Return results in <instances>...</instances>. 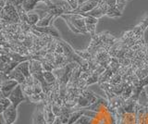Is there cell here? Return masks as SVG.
I'll use <instances>...</instances> for the list:
<instances>
[{
    "label": "cell",
    "instance_id": "1",
    "mask_svg": "<svg viewBox=\"0 0 148 124\" xmlns=\"http://www.w3.org/2000/svg\"><path fill=\"white\" fill-rule=\"evenodd\" d=\"M82 116L78 119L80 124H116L113 112L109 107V102L106 98L99 96L98 100L90 107L83 109Z\"/></svg>",
    "mask_w": 148,
    "mask_h": 124
},
{
    "label": "cell",
    "instance_id": "2",
    "mask_svg": "<svg viewBox=\"0 0 148 124\" xmlns=\"http://www.w3.org/2000/svg\"><path fill=\"white\" fill-rule=\"evenodd\" d=\"M74 34H89L86 29L84 17L80 14H64L61 16Z\"/></svg>",
    "mask_w": 148,
    "mask_h": 124
},
{
    "label": "cell",
    "instance_id": "3",
    "mask_svg": "<svg viewBox=\"0 0 148 124\" xmlns=\"http://www.w3.org/2000/svg\"><path fill=\"white\" fill-rule=\"evenodd\" d=\"M136 124H148V95L145 89L142 92L139 97Z\"/></svg>",
    "mask_w": 148,
    "mask_h": 124
},
{
    "label": "cell",
    "instance_id": "4",
    "mask_svg": "<svg viewBox=\"0 0 148 124\" xmlns=\"http://www.w3.org/2000/svg\"><path fill=\"white\" fill-rule=\"evenodd\" d=\"M0 20L7 22L8 24H18L21 23V19L18 17L16 7L13 4L7 1L6 6L0 13Z\"/></svg>",
    "mask_w": 148,
    "mask_h": 124
},
{
    "label": "cell",
    "instance_id": "5",
    "mask_svg": "<svg viewBox=\"0 0 148 124\" xmlns=\"http://www.w3.org/2000/svg\"><path fill=\"white\" fill-rule=\"evenodd\" d=\"M8 99L10 101L11 105L15 106L16 108H18L22 102L27 100V97L23 92L21 84H18L15 89L13 90V92L10 94V95L8 96Z\"/></svg>",
    "mask_w": 148,
    "mask_h": 124
},
{
    "label": "cell",
    "instance_id": "6",
    "mask_svg": "<svg viewBox=\"0 0 148 124\" xmlns=\"http://www.w3.org/2000/svg\"><path fill=\"white\" fill-rule=\"evenodd\" d=\"M101 0H87L86 2L82 3V5H79L76 10H71L68 14H84L92 10L95 7L98 6Z\"/></svg>",
    "mask_w": 148,
    "mask_h": 124
},
{
    "label": "cell",
    "instance_id": "7",
    "mask_svg": "<svg viewBox=\"0 0 148 124\" xmlns=\"http://www.w3.org/2000/svg\"><path fill=\"white\" fill-rule=\"evenodd\" d=\"M1 84H2V95L8 98V96L10 95L13 90L18 85V82H16L15 80L5 78L4 80L1 81Z\"/></svg>",
    "mask_w": 148,
    "mask_h": 124
},
{
    "label": "cell",
    "instance_id": "8",
    "mask_svg": "<svg viewBox=\"0 0 148 124\" xmlns=\"http://www.w3.org/2000/svg\"><path fill=\"white\" fill-rule=\"evenodd\" d=\"M32 28L35 31H37V32H39V33L42 34L52 36V37L57 38V39L61 38L60 37L59 32L57 30V28H55L54 25H50V26H46V27H39V26L35 25V26H32Z\"/></svg>",
    "mask_w": 148,
    "mask_h": 124
},
{
    "label": "cell",
    "instance_id": "9",
    "mask_svg": "<svg viewBox=\"0 0 148 124\" xmlns=\"http://www.w3.org/2000/svg\"><path fill=\"white\" fill-rule=\"evenodd\" d=\"M3 117L6 124H14L18 117V110L15 106L10 105L9 107L3 112Z\"/></svg>",
    "mask_w": 148,
    "mask_h": 124
},
{
    "label": "cell",
    "instance_id": "10",
    "mask_svg": "<svg viewBox=\"0 0 148 124\" xmlns=\"http://www.w3.org/2000/svg\"><path fill=\"white\" fill-rule=\"evenodd\" d=\"M43 107H44V115L46 122H47V124H53L57 117H56V115L53 112L52 103L49 102V101H45L43 103Z\"/></svg>",
    "mask_w": 148,
    "mask_h": 124
},
{
    "label": "cell",
    "instance_id": "11",
    "mask_svg": "<svg viewBox=\"0 0 148 124\" xmlns=\"http://www.w3.org/2000/svg\"><path fill=\"white\" fill-rule=\"evenodd\" d=\"M84 17V21H85V25H86V29L88 34H91V36L95 35V29H96V24L98 22V19L94 18L92 16L86 15V14H80Z\"/></svg>",
    "mask_w": 148,
    "mask_h": 124
},
{
    "label": "cell",
    "instance_id": "12",
    "mask_svg": "<svg viewBox=\"0 0 148 124\" xmlns=\"http://www.w3.org/2000/svg\"><path fill=\"white\" fill-rule=\"evenodd\" d=\"M32 122H34V124H47V122H46L45 119V115H44L43 103L36 108L35 111L34 113Z\"/></svg>",
    "mask_w": 148,
    "mask_h": 124
},
{
    "label": "cell",
    "instance_id": "13",
    "mask_svg": "<svg viewBox=\"0 0 148 124\" xmlns=\"http://www.w3.org/2000/svg\"><path fill=\"white\" fill-rule=\"evenodd\" d=\"M4 78H8V79H11V80H15L16 82H18V84H23L26 81V77L22 74V73L17 70V69L15 68L14 70L9 73L8 75H7L6 77Z\"/></svg>",
    "mask_w": 148,
    "mask_h": 124
},
{
    "label": "cell",
    "instance_id": "14",
    "mask_svg": "<svg viewBox=\"0 0 148 124\" xmlns=\"http://www.w3.org/2000/svg\"><path fill=\"white\" fill-rule=\"evenodd\" d=\"M16 69L20 71L22 74L26 77V79L32 76L31 71H30V60H26V61H22L21 63H18V65L16 67Z\"/></svg>",
    "mask_w": 148,
    "mask_h": 124
},
{
    "label": "cell",
    "instance_id": "15",
    "mask_svg": "<svg viewBox=\"0 0 148 124\" xmlns=\"http://www.w3.org/2000/svg\"><path fill=\"white\" fill-rule=\"evenodd\" d=\"M38 4L37 0H25L22 4V8L27 13H30L36 8V5Z\"/></svg>",
    "mask_w": 148,
    "mask_h": 124
},
{
    "label": "cell",
    "instance_id": "16",
    "mask_svg": "<svg viewBox=\"0 0 148 124\" xmlns=\"http://www.w3.org/2000/svg\"><path fill=\"white\" fill-rule=\"evenodd\" d=\"M44 78L46 84L50 86H54V84L57 82V78L53 71H44Z\"/></svg>",
    "mask_w": 148,
    "mask_h": 124
},
{
    "label": "cell",
    "instance_id": "17",
    "mask_svg": "<svg viewBox=\"0 0 148 124\" xmlns=\"http://www.w3.org/2000/svg\"><path fill=\"white\" fill-rule=\"evenodd\" d=\"M40 21V17L39 15L35 12H30L28 13V20H27V23L29 24L31 27L37 25V23Z\"/></svg>",
    "mask_w": 148,
    "mask_h": 124
},
{
    "label": "cell",
    "instance_id": "18",
    "mask_svg": "<svg viewBox=\"0 0 148 124\" xmlns=\"http://www.w3.org/2000/svg\"><path fill=\"white\" fill-rule=\"evenodd\" d=\"M11 105L10 101L8 98L5 97L2 95H0V114H3V112L6 110L9 106Z\"/></svg>",
    "mask_w": 148,
    "mask_h": 124
},
{
    "label": "cell",
    "instance_id": "19",
    "mask_svg": "<svg viewBox=\"0 0 148 124\" xmlns=\"http://www.w3.org/2000/svg\"><path fill=\"white\" fill-rule=\"evenodd\" d=\"M128 1H129V0H117V5H116V7H117L121 12H123Z\"/></svg>",
    "mask_w": 148,
    "mask_h": 124
},
{
    "label": "cell",
    "instance_id": "20",
    "mask_svg": "<svg viewBox=\"0 0 148 124\" xmlns=\"http://www.w3.org/2000/svg\"><path fill=\"white\" fill-rule=\"evenodd\" d=\"M101 1H104L108 4V6L109 7V10L110 8H116V5H117V0H101Z\"/></svg>",
    "mask_w": 148,
    "mask_h": 124
},
{
    "label": "cell",
    "instance_id": "21",
    "mask_svg": "<svg viewBox=\"0 0 148 124\" xmlns=\"http://www.w3.org/2000/svg\"><path fill=\"white\" fill-rule=\"evenodd\" d=\"M66 1L68 2V4L69 6L71 7V8H72V10H76V8H78V0H66Z\"/></svg>",
    "mask_w": 148,
    "mask_h": 124
},
{
    "label": "cell",
    "instance_id": "22",
    "mask_svg": "<svg viewBox=\"0 0 148 124\" xmlns=\"http://www.w3.org/2000/svg\"><path fill=\"white\" fill-rule=\"evenodd\" d=\"M37 2H42V3H45V6H50L52 4V1L51 0H37Z\"/></svg>",
    "mask_w": 148,
    "mask_h": 124
},
{
    "label": "cell",
    "instance_id": "23",
    "mask_svg": "<svg viewBox=\"0 0 148 124\" xmlns=\"http://www.w3.org/2000/svg\"><path fill=\"white\" fill-rule=\"evenodd\" d=\"M24 1H25V0H17V1H16V5H15V7L22 5L23 2H24Z\"/></svg>",
    "mask_w": 148,
    "mask_h": 124
},
{
    "label": "cell",
    "instance_id": "24",
    "mask_svg": "<svg viewBox=\"0 0 148 124\" xmlns=\"http://www.w3.org/2000/svg\"><path fill=\"white\" fill-rule=\"evenodd\" d=\"M7 1L9 2V3H11V4H13V5L15 6V5H16V1H17V0H7Z\"/></svg>",
    "mask_w": 148,
    "mask_h": 124
},
{
    "label": "cell",
    "instance_id": "25",
    "mask_svg": "<svg viewBox=\"0 0 148 124\" xmlns=\"http://www.w3.org/2000/svg\"><path fill=\"white\" fill-rule=\"evenodd\" d=\"M86 1H87V0H78V5H82V3H84Z\"/></svg>",
    "mask_w": 148,
    "mask_h": 124
},
{
    "label": "cell",
    "instance_id": "26",
    "mask_svg": "<svg viewBox=\"0 0 148 124\" xmlns=\"http://www.w3.org/2000/svg\"><path fill=\"white\" fill-rule=\"evenodd\" d=\"M2 95V84H1V81H0V95Z\"/></svg>",
    "mask_w": 148,
    "mask_h": 124
},
{
    "label": "cell",
    "instance_id": "27",
    "mask_svg": "<svg viewBox=\"0 0 148 124\" xmlns=\"http://www.w3.org/2000/svg\"><path fill=\"white\" fill-rule=\"evenodd\" d=\"M74 124H80V123H78V122H75V123H74Z\"/></svg>",
    "mask_w": 148,
    "mask_h": 124
},
{
    "label": "cell",
    "instance_id": "28",
    "mask_svg": "<svg viewBox=\"0 0 148 124\" xmlns=\"http://www.w3.org/2000/svg\"><path fill=\"white\" fill-rule=\"evenodd\" d=\"M65 1H66V0H65Z\"/></svg>",
    "mask_w": 148,
    "mask_h": 124
}]
</instances>
